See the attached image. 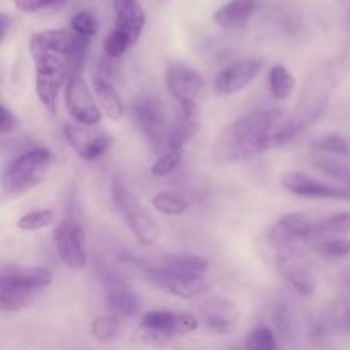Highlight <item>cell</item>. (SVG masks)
<instances>
[{
	"instance_id": "cell-33",
	"label": "cell",
	"mask_w": 350,
	"mask_h": 350,
	"mask_svg": "<svg viewBox=\"0 0 350 350\" xmlns=\"http://www.w3.org/2000/svg\"><path fill=\"white\" fill-rule=\"evenodd\" d=\"M12 2L17 9L24 10V12H36V10L53 5L60 0H12Z\"/></svg>"
},
{
	"instance_id": "cell-34",
	"label": "cell",
	"mask_w": 350,
	"mask_h": 350,
	"mask_svg": "<svg viewBox=\"0 0 350 350\" xmlns=\"http://www.w3.org/2000/svg\"><path fill=\"white\" fill-rule=\"evenodd\" d=\"M14 126H16V115L7 108L5 105H2V116H0V130L2 133L12 132Z\"/></svg>"
},
{
	"instance_id": "cell-8",
	"label": "cell",
	"mask_w": 350,
	"mask_h": 350,
	"mask_svg": "<svg viewBox=\"0 0 350 350\" xmlns=\"http://www.w3.org/2000/svg\"><path fill=\"white\" fill-rule=\"evenodd\" d=\"M55 246L64 265L72 270L84 269L88 263L85 232L79 219L72 214V207H67V214L55 231Z\"/></svg>"
},
{
	"instance_id": "cell-11",
	"label": "cell",
	"mask_w": 350,
	"mask_h": 350,
	"mask_svg": "<svg viewBox=\"0 0 350 350\" xmlns=\"http://www.w3.org/2000/svg\"><path fill=\"white\" fill-rule=\"evenodd\" d=\"M140 328L147 337L166 340L173 335L193 334L198 328V318L191 313H173V311H149L142 317Z\"/></svg>"
},
{
	"instance_id": "cell-9",
	"label": "cell",
	"mask_w": 350,
	"mask_h": 350,
	"mask_svg": "<svg viewBox=\"0 0 350 350\" xmlns=\"http://www.w3.org/2000/svg\"><path fill=\"white\" fill-rule=\"evenodd\" d=\"M99 280L105 289V301L109 313L120 318H137L142 310V299L139 293L115 270L103 267L99 270Z\"/></svg>"
},
{
	"instance_id": "cell-12",
	"label": "cell",
	"mask_w": 350,
	"mask_h": 350,
	"mask_svg": "<svg viewBox=\"0 0 350 350\" xmlns=\"http://www.w3.org/2000/svg\"><path fill=\"white\" fill-rule=\"evenodd\" d=\"M275 262L280 277L294 293L299 296H311L317 291V279L303 258H299L296 246L277 248Z\"/></svg>"
},
{
	"instance_id": "cell-35",
	"label": "cell",
	"mask_w": 350,
	"mask_h": 350,
	"mask_svg": "<svg viewBox=\"0 0 350 350\" xmlns=\"http://www.w3.org/2000/svg\"><path fill=\"white\" fill-rule=\"evenodd\" d=\"M0 23H2V40H5L7 36V29H9V17H7V14H2V19H0Z\"/></svg>"
},
{
	"instance_id": "cell-5",
	"label": "cell",
	"mask_w": 350,
	"mask_h": 350,
	"mask_svg": "<svg viewBox=\"0 0 350 350\" xmlns=\"http://www.w3.org/2000/svg\"><path fill=\"white\" fill-rule=\"evenodd\" d=\"M51 164L50 150L34 147L10 161L2 173V190L7 197H19L43 181Z\"/></svg>"
},
{
	"instance_id": "cell-24",
	"label": "cell",
	"mask_w": 350,
	"mask_h": 350,
	"mask_svg": "<svg viewBox=\"0 0 350 350\" xmlns=\"http://www.w3.org/2000/svg\"><path fill=\"white\" fill-rule=\"evenodd\" d=\"M152 207L164 215H181L188 208V200L178 191L163 190L152 197Z\"/></svg>"
},
{
	"instance_id": "cell-3",
	"label": "cell",
	"mask_w": 350,
	"mask_h": 350,
	"mask_svg": "<svg viewBox=\"0 0 350 350\" xmlns=\"http://www.w3.org/2000/svg\"><path fill=\"white\" fill-rule=\"evenodd\" d=\"M51 272L43 267H3L0 275V308L3 313H16L34 301L40 291L51 284Z\"/></svg>"
},
{
	"instance_id": "cell-36",
	"label": "cell",
	"mask_w": 350,
	"mask_h": 350,
	"mask_svg": "<svg viewBox=\"0 0 350 350\" xmlns=\"http://www.w3.org/2000/svg\"><path fill=\"white\" fill-rule=\"evenodd\" d=\"M347 26H349V31H350V10H349V17H347Z\"/></svg>"
},
{
	"instance_id": "cell-16",
	"label": "cell",
	"mask_w": 350,
	"mask_h": 350,
	"mask_svg": "<svg viewBox=\"0 0 350 350\" xmlns=\"http://www.w3.org/2000/svg\"><path fill=\"white\" fill-rule=\"evenodd\" d=\"M330 89L332 84L328 74H320L317 77H311L306 92H304L303 99H301L299 106H297L296 115H294L297 126H299V132L321 115L325 103H327L328 96H330Z\"/></svg>"
},
{
	"instance_id": "cell-2",
	"label": "cell",
	"mask_w": 350,
	"mask_h": 350,
	"mask_svg": "<svg viewBox=\"0 0 350 350\" xmlns=\"http://www.w3.org/2000/svg\"><path fill=\"white\" fill-rule=\"evenodd\" d=\"M140 267L152 286L181 299H193L211 289V284L205 279L208 262L198 255L176 253L164 256L152 265L140 262Z\"/></svg>"
},
{
	"instance_id": "cell-1",
	"label": "cell",
	"mask_w": 350,
	"mask_h": 350,
	"mask_svg": "<svg viewBox=\"0 0 350 350\" xmlns=\"http://www.w3.org/2000/svg\"><path fill=\"white\" fill-rule=\"evenodd\" d=\"M299 132L296 118L284 109H260L241 116L222 132L217 156L241 163L291 142Z\"/></svg>"
},
{
	"instance_id": "cell-21",
	"label": "cell",
	"mask_w": 350,
	"mask_h": 350,
	"mask_svg": "<svg viewBox=\"0 0 350 350\" xmlns=\"http://www.w3.org/2000/svg\"><path fill=\"white\" fill-rule=\"evenodd\" d=\"M92 91H94L103 111H105L111 120L118 122L123 116L125 106H123L122 96L118 94L111 79H108V75L105 74H96L94 77H92Z\"/></svg>"
},
{
	"instance_id": "cell-30",
	"label": "cell",
	"mask_w": 350,
	"mask_h": 350,
	"mask_svg": "<svg viewBox=\"0 0 350 350\" xmlns=\"http://www.w3.org/2000/svg\"><path fill=\"white\" fill-rule=\"evenodd\" d=\"M317 250L325 256L330 258H344L350 255V238H335L327 239V241L317 243Z\"/></svg>"
},
{
	"instance_id": "cell-4",
	"label": "cell",
	"mask_w": 350,
	"mask_h": 350,
	"mask_svg": "<svg viewBox=\"0 0 350 350\" xmlns=\"http://www.w3.org/2000/svg\"><path fill=\"white\" fill-rule=\"evenodd\" d=\"M132 120L157 156L173 150L171 135H173L174 120H170L166 108L159 99L154 96H139L133 99Z\"/></svg>"
},
{
	"instance_id": "cell-17",
	"label": "cell",
	"mask_w": 350,
	"mask_h": 350,
	"mask_svg": "<svg viewBox=\"0 0 350 350\" xmlns=\"http://www.w3.org/2000/svg\"><path fill=\"white\" fill-rule=\"evenodd\" d=\"M65 137L77 156L84 161H96L108 152L111 147V137L106 133H89L81 126L67 125Z\"/></svg>"
},
{
	"instance_id": "cell-7",
	"label": "cell",
	"mask_w": 350,
	"mask_h": 350,
	"mask_svg": "<svg viewBox=\"0 0 350 350\" xmlns=\"http://www.w3.org/2000/svg\"><path fill=\"white\" fill-rule=\"evenodd\" d=\"M34 68H36L38 98L44 108L55 113L62 84L70 75L67 58L58 53H43L34 58Z\"/></svg>"
},
{
	"instance_id": "cell-28",
	"label": "cell",
	"mask_w": 350,
	"mask_h": 350,
	"mask_svg": "<svg viewBox=\"0 0 350 350\" xmlns=\"http://www.w3.org/2000/svg\"><path fill=\"white\" fill-rule=\"evenodd\" d=\"M314 149H317L318 152L330 154V156H350V142L345 137L337 135V133L325 135L323 139H320L314 144Z\"/></svg>"
},
{
	"instance_id": "cell-27",
	"label": "cell",
	"mask_w": 350,
	"mask_h": 350,
	"mask_svg": "<svg viewBox=\"0 0 350 350\" xmlns=\"http://www.w3.org/2000/svg\"><path fill=\"white\" fill-rule=\"evenodd\" d=\"M245 347L252 350H275L280 345L272 328L256 327L245 340Z\"/></svg>"
},
{
	"instance_id": "cell-29",
	"label": "cell",
	"mask_w": 350,
	"mask_h": 350,
	"mask_svg": "<svg viewBox=\"0 0 350 350\" xmlns=\"http://www.w3.org/2000/svg\"><path fill=\"white\" fill-rule=\"evenodd\" d=\"M183 159V150H167V152L159 154L156 163L150 167V173L156 178H164L167 174L174 173Z\"/></svg>"
},
{
	"instance_id": "cell-23",
	"label": "cell",
	"mask_w": 350,
	"mask_h": 350,
	"mask_svg": "<svg viewBox=\"0 0 350 350\" xmlns=\"http://www.w3.org/2000/svg\"><path fill=\"white\" fill-rule=\"evenodd\" d=\"M296 89V79L284 65H273L269 72V91L277 101H286Z\"/></svg>"
},
{
	"instance_id": "cell-14",
	"label": "cell",
	"mask_w": 350,
	"mask_h": 350,
	"mask_svg": "<svg viewBox=\"0 0 350 350\" xmlns=\"http://www.w3.org/2000/svg\"><path fill=\"white\" fill-rule=\"evenodd\" d=\"M282 187L289 193L304 198H325V200H350V190L345 187H335L325 181L311 178L299 171H291L282 176Z\"/></svg>"
},
{
	"instance_id": "cell-31",
	"label": "cell",
	"mask_w": 350,
	"mask_h": 350,
	"mask_svg": "<svg viewBox=\"0 0 350 350\" xmlns=\"http://www.w3.org/2000/svg\"><path fill=\"white\" fill-rule=\"evenodd\" d=\"M70 29L82 36H96L98 34V21L88 10H81L70 19Z\"/></svg>"
},
{
	"instance_id": "cell-13",
	"label": "cell",
	"mask_w": 350,
	"mask_h": 350,
	"mask_svg": "<svg viewBox=\"0 0 350 350\" xmlns=\"http://www.w3.org/2000/svg\"><path fill=\"white\" fill-rule=\"evenodd\" d=\"M166 85L170 94L180 105H200L205 82L200 72L185 64H171L166 72Z\"/></svg>"
},
{
	"instance_id": "cell-25",
	"label": "cell",
	"mask_w": 350,
	"mask_h": 350,
	"mask_svg": "<svg viewBox=\"0 0 350 350\" xmlns=\"http://www.w3.org/2000/svg\"><path fill=\"white\" fill-rule=\"evenodd\" d=\"M122 330L120 317L116 314H106V317L96 318L91 323V335L99 342H111L115 340Z\"/></svg>"
},
{
	"instance_id": "cell-20",
	"label": "cell",
	"mask_w": 350,
	"mask_h": 350,
	"mask_svg": "<svg viewBox=\"0 0 350 350\" xmlns=\"http://www.w3.org/2000/svg\"><path fill=\"white\" fill-rule=\"evenodd\" d=\"M256 9V0H229L214 12V23L224 29H239L250 23Z\"/></svg>"
},
{
	"instance_id": "cell-32",
	"label": "cell",
	"mask_w": 350,
	"mask_h": 350,
	"mask_svg": "<svg viewBox=\"0 0 350 350\" xmlns=\"http://www.w3.org/2000/svg\"><path fill=\"white\" fill-rule=\"evenodd\" d=\"M317 167L323 171L325 174H328V176L342 181L344 185H350V164L335 159H323L318 161Z\"/></svg>"
},
{
	"instance_id": "cell-26",
	"label": "cell",
	"mask_w": 350,
	"mask_h": 350,
	"mask_svg": "<svg viewBox=\"0 0 350 350\" xmlns=\"http://www.w3.org/2000/svg\"><path fill=\"white\" fill-rule=\"evenodd\" d=\"M55 222V212L51 208H40V211H31L24 214L17 221V228L21 231H40L48 228Z\"/></svg>"
},
{
	"instance_id": "cell-6",
	"label": "cell",
	"mask_w": 350,
	"mask_h": 350,
	"mask_svg": "<svg viewBox=\"0 0 350 350\" xmlns=\"http://www.w3.org/2000/svg\"><path fill=\"white\" fill-rule=\"evenodd\" d=\"M111 197L116 208L122 212L130 231L142 246H154L159 241L161 229L156 219L149 214L142 202L126 187L122 178H115L111 183Z\"/></svg>"
},
{
	"instance_id": "cell-37",
	"label": "cell",
	"mask_w": 350,
	"mask_h": 350,
	"mask_svg": "<svg viewBox=\"0 0 350 350\" xmlns=\"http://www.w3.org/2000/svg\"><path fill=\"white\" fill-rule=\"evenodd\" d=\"M349 323H350V317H349Z\"/></svg>"
},
{
	"instance_id": "cell-15",
	"label": "cell",
	"mask_w": 350,
	"mask_h": 350,
	"mask_svg": "<svg viewBox=\"0 0 350 350\" xmlns=\"http://www.w3.org/2000/svg\"><path fill=\"white\" fill-rule=\"evenodd\" d=\"M263 67V62L258 58H245L222 68L214 77V91L221 96H231L245 89L255 81Z\"/></svg>"
},
{
	"instance_id": "cell-19",
	"label": "cell",
	"mask_w": 350,
	"mask_h": 350,
	"mask_svg": "<svg viewBox=\"0 0 350 350\" xmlns=\"http://www.w3.org/2000/svg\"><path fill=\"white\" fill-rule=\"evenodd\" d=\"M200 313L205 325L215 334H232L238 327V308L231 301L222 299V297L205 301L200 306Z\"/></svg>"
},
{
	"instance_id": "cell-10",
	"label": "cell",
	"mask_w": 350,
	"mask_h": 350,
	"mask_svg": "<svg viewBox=\"0 0 350 350\" xmlns=\"http://www.w3.org/2000/svg\"><path fill=\"white\" fill-rule=\"evenodd\" d=\"M65 105L72 118L82 126H94L101 122V106L96 105L92 91L81 72L68 75L67 85H65Z\"/></svg>"
},
{
	"instance_id": "cell-18",
	"label": "cell",
	"mask_w": 350,
	"mask_h": 350,
	"mask_svg": "<svg viewBox=\"0 0 350 350\" xmlns=\"http://www.w3.org/2000/svg\"><path fill=\"white\" fill-rule=\"evenodd\" d=\"M113 3L116 14L113 31L125 36L133 46L146 27V12L137 0H113Z\"/></svg>"
},
{
	"instance_id": "cell-22",
	"label": "cell",
	"mask_w": 350,
	"mask_h": 350,
	"mask_svg": "<svg viewBox=\"0 0 350 350\" xmlns=\"http://www.w3.org/2000/svg\"><path fill=\"white\" fill-rule=\"evenodd\" d=\"M350 234V212H338L330 217L318 219L314 222L313 239L311 241L320 243L327 239L345 238Z\"/></svg>"
}]
</instances>
